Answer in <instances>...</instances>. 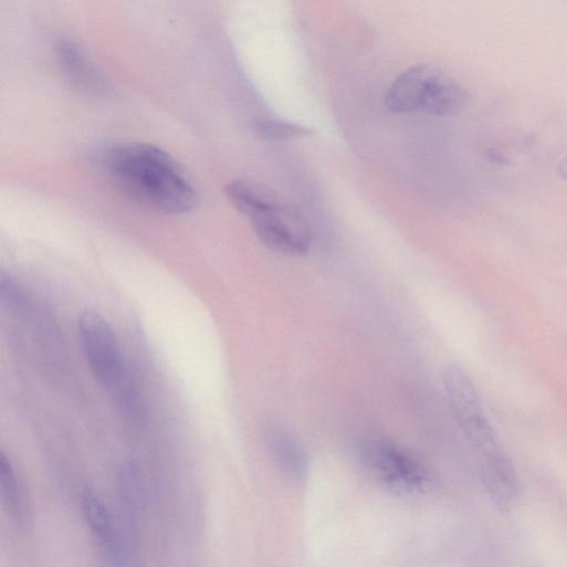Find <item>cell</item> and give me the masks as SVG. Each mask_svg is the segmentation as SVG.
<instances>
[{
  "instance_id": "14",
  "label": "cell",
  "mask_w": 567,
  "mask_h": 567,
  "mask_svg": "<svg viewBox=\"0 0 567 567\" xmlns=\"http://www.w3.org/2000/svg\"><path fill=\"white\" fill-rule=\"evenodd\" d=\"M255 134L267 141H288L307 135L308 130L302 126L279 122L264 120L254 126Z\"/></svg>"
},
{
  "instance_id": "1",
  "label": "cell",
  "mask_w": 567,
  "mask_h": 567,
  "mask_svg": "<svg viewBox=\"0 0 567 567\" xmlns=\"http://www.w3.org/2000/svg\"><path fill=\"white\" fill-rule=\"evenodd\" d=\"M113 181L133 200L167 214L191 211L198 195L179 164L162 149L140 143L112 147L104 159Z\"/></svg>"
},
{
  "instance_id": "9",
  "label": "cell",
  "mask_w": 567,
  "mask_h": 567,
  "mask_svg": "<svg viewBox=\"0 0 567 567\" xmlns=\"http://www.w3.org/2000/svg\"><path fill=\"white\" fill-rule=\"evenodd\" d=\"M267 445L275 464L287 479L295 482L305 480L309 470L308 455L295 434L283 429L272 430Z\"/></svg>"
},
{
  "instance_id": "3",
  "label": "cell",
  "mask_w": 567,
  "mask_h": 567,
  "mask_svg": "<svg viewBox=\"0 0 567 567\" xmlns=\"http://www.w3.org/2000/svg\"><path fill=\"white\" fill-rule=\"evenodd\" d=\"M78 336L88 367L98 384L124 408L138 411V395L126 369L117 336L107 319L95 311L78 318Z\"/></svg>"
},
{
  "instance_id": "8",
  "label": "cell",
  "mask_w": 567,
  "mask_h": 567,
  "mask_svg": "<svg viewBox=\"0 0 567 567\" xmlns=\"http://www.w3.org/2000/svg\"><path fill=\"white\" fill-rule=\"evenodd\" d=\"M82 511L90 529L101 542L107 556L115 564H123L127 557V549L118 534L113 514L103 498L92 490L85 491L82 496Z\"/></svg>"
},
{
  "instance_id": "7",
  "label": "cell",
  "mask_w": 567,
  "mask_h": 567,
  "mask_svg": "<svg viewBox=\"0 0 567 567\" xmlns=\"http://www.w3.org/2000/svg\"><path fill=\"white\" fill-rule=\"evenodd\" d=\"M483 485L496 507L511 510L521 494L518 474L505 452L479 461Z\"/></svg>"
},
{
  "instance_id": "5",
  "label": "cell",
  "mask_w": 567,
  "mask_h": 567,
  "mask_svg": "<svg viewBox=\"0 0 567 567\" xmlns=\"http://www.w3.org/2000/svg\"><path fill=\"white\" fill-rule=\"evenodd\" d=\"M368 474L386 489L401 494L422 492L429 483L424 465L410 452L386 439H369L358 448Z\"/></svg>"
},
{
  "instance_id": "10",
  "label": "cell",
  "mask_w": 567,
  "mask_h": 567,
  "mask_svg": "<svg viewBox=\"0 0 567 567\" xmlns=\"http://www.w3.org/2000/svg\"><path fill=\"white\" fill-rule=\"evenodd\" d=\"M59 64L67 77L88 92H102L105 82L83 51L73 42L61 41L56 48Z\"/></svg>"
},
{
  "instance_id": "11",
  "label": "cell",
  "mask_w": 567,
  "mask_h": 567,
  "mask_svg": "<svg viewBox=\"0 0 567 567\" xmlns=\"http://www.w3.org/2000/svg\"><path fill=\"white\" fill-rule=\"evenodd\" d=\"M232 204L249 218L281 203L276 195L262 185L250 180H235L227 187Z\"/></svg>"
},
{
  "instance_id": "12",
  "label": "cell",
  "mask_w": 567,
  "mask_h": 567,
  "mask_svg": "<svg viewBox=\"0 0 567 567\" xmlns=\"http://www.w3.org/2000/svg\"><path fill=\"white\" fill-rule=\"evenodd\" d=\"M0 484H2V495L8 512L20 524L25 523L24 492L14 464L6 452H2V456H0Z\"/></svg>"
},
{
  "instance_id": "13",
  "label": "cell",
  "mask_w": 567,
  "mask_h": 567,
  "mask_svg": "<svg viewBox=\"0 0 567 567\" xmlns=\"http://www.w3.org/2000/svg\"><path fill=\"white\" fill-rule=\"evenodd\" d=\"M119 491L127 507L134 512L141 511L147 494L144 477L136 466L124 468L119 476Z\"/></svg>"
},
{
  "instance_id": "6",
  "label": "cell",
  "mask_w": 567,
  "mask_h": 567,
  "mask_svg": "<svg viewBox=\"0 0 567 567\" xmlns=\"http://www.w3.org/2000/svg\"><path fill=\"white\" fill-rule=\"evenodd\" d=\"M250 219L258 238L270 250L290 256L308 253L312 231L294 208L279 203Z\"/></svg>"
},
{
  "instance_id": "4",
  "label": "cell",
  "mask_w": 567,
  "mask_h": 567,
  "mask_svg": "<svg viewBox=\"0 0 567 567\" xmlns=\"http://www.w3.org/2000/svg\"><path fill=\"white\" fill-rule=\"evenodd\" d=\"M442 381L452 414L479 461L505 452L471 378L462 369L449 366Z\"/></svg>"
},
{
  "instance_id": "2",
  "label": "cell",
  "mask_w": 567,
  "mask_h": 567,
  "mask_svg": "<svg viewBox=\"0 0 567 567\" xmlns=\"http://www.w3.org/2000/svg\"><path fill=\"white\" fill-rule=\"evenodd\" d=\"M468 92L454 80L427 64L402 72L386 95V107L393 114L424 113L431 116H453L462 112Z\"/></svg>"
}]
</instances>
